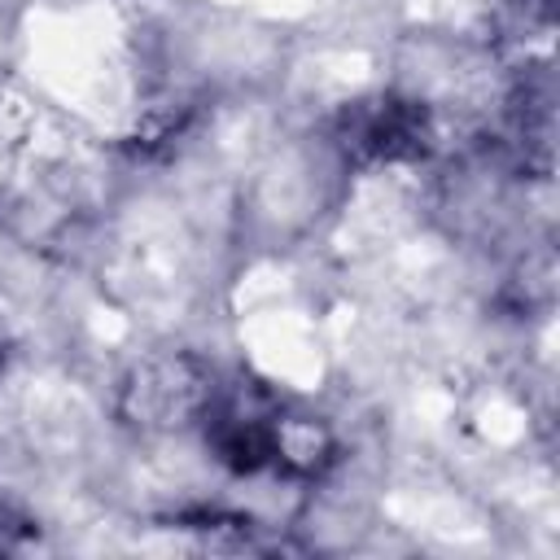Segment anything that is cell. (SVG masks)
Masks as SVG:
<instances>
[{"instance_id":"obj_1","label":"cell","mask_w":560,"mask_h":560,"mask_svg":"<svg viewBox=\"0 0 560 560\" xmlns=\"http://www.w3.org/2000/svg\"><path fill=\"white\" fill-rule=\"evenodd\" d=\"M346 136H350L346 144L363 149L368 158H407V153H420L424 149L429 122H424V109L420 105L376 101V105L350 114V131Z\"/></svg>"}]
</instances>
